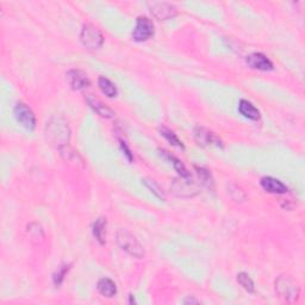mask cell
Wrapping results in <instances>:
<instances>
[{"instance_id":"1","label":"cell","mask_w":305,"mask_h":305,"mask_svg":"<svg viewBox=\"0 0 305 305\" xmlns=\"http://www.w3.org/2000/svg\"><path fill=\"white\" fill-rule=\"evenodd\" d=\"M46 137L59 149L68 146L71 140V129L67 122L58 116L50 118L46 125Z\"/></svg>"},{"instance_id":"2","label":"cell","mask_w":305,"mask_h":305,"mask_svg":"<svg viewBox=\"0 0 305 305\" xmlns=\"http://www.w3.org/2000/svg\"><path fill=\"white\" fill-rule=\"evenodd\" d=\"M275 291L279 297L287 303H294L300 293L299 285L290 275L278 276L275 280Z\"/></svg>"},{"instance_id":"3","label":"cell","mask_w":305,"mask_h":305,"mask_svg":"<svg viewBox=\"0 0 305 305\" xmlns=\"http://www.w3.org/2000/svg\"><path fill=\"white\" fill-rule=\"evenodd\" d=\"M116 240H117V243L121 247V249H123L129 255L136 257V259H142L144 256L142 244L127 229H119L117 235H116Z\"/></svg>"},{"instance_id":"4","label":"cell","mask_w":305,"mask_h":305,"mask_svg":"<svg viewBox=\"0 0 305 305\" xmlns=\"http://www.w3.org/2000/svg\"><path fill=\"white\" fill-rule=\"evenodd\" d=\"M171 191L177 197L181 198H192L199 192L197 184L192 180V177L182 178L179 177L174 179L171 185Z\"/></svg>"},{"instance_id":"5","label":"cell","mask_w":305,"mask_h":305,"mask_svg":"<svg viewBox=\"0 0 305 305\" xmlns=\"http://www.w3.org/2000/svg\"><path fill=\"white\" fill-rule=\"evenodd\" d=\"M81 43L89 49H99L104 43V37L100 31L92 24L84 25L80 34Z\"/></svg>"},{"instance_id":"6","label":"cell","mask_w":305,"mask_h":305,"mask_svg":"<svg viewBox=\"0 0 305 305\" xmlns=\"http://www.w3.org/2000/svg\"><path fill=\"white\" fill-rule=\"evenodd\" d=\"M148 8H149L150 14L159 21L172 20V18H174L178 15L177 8L167 2L148 3Z\"/></svg>"},{"instance_id":"7","label":"cell","mask_w":305,"mask_h":305,"mask_svg":"<svg viewBox=\"0 0 305 305\" xmlns=\"http://www.w3.org/2000/svg\"><path fill=\"white\" fill-rule=\"evenodd\" d=\"M155 34L153 22L147 17H138L136 21V27L133 31V40L135 42H146L150 40Z\"/></svg>"},{"instance_id":"8","label":"cell","mask_w":305,"mask_h":305,"mask_svg":"<svg viewBox=\"0 0 305 305\" xmlns=\"http://www.w3.org/2000/svg\"><path fill=\"white\" fill-rule=\"evenodd\" d=\"M15 117L20 122L22 127H24L27 130H34L36 128V117H35L33 110L29 106H27L23 103H18L15 106Z\"/></svg>"},{"instance_id":"9","label":"cell","mask_w":305,"mask_h":305,"mask_svg":"<svg viewBox=\"0 0 305 305\" xmlns=\"http://www.w3.org/2000/svg\"><path fill=\"white\" fill-rule=\"evenodd\" d=\"M194 134V140L196 142L202 147H209V146H216L219 148H223L222 141L216 136L215 134L209 131L205 128L197 127L193 131Z\"/></svg>"},{"instance_id":"10","label":"cell","mask_w":305,"mask_h":305,"mask_svg":"<svg viewBox=\"0 0 305 305\" xmlns=\"http://www.w3.org/2000/svg\"><path fill=\"white\" fill-rule=\"evenodd\" d=\"M66 77H67V80L72 89L75 91L85 90L87 89V87H90L91 85L90 78L87 77L86 73L80 71V69H71V71L66 74Z\"/></svg>"},{"instance_id":"11","label":"cell","mask_w":305,"mask_h":305,"mask_svg":"<svg viewBox=\"0 0 305 305\" xmlns=\"http://www.w3.org/2000/svg\"><path fill=\"white\" fill-rule=\"evenodd\" d=\"M85 100L89 104V106L93 110L97 115H99L100 117L110 119L115 117V111L111 108H109L106 104H104L99 98H97L93 94H86Z\"/></svg>"},{"instance_id":"12","label":"cell","mask_w":305,"mask_h":305,"mask_svg":"<svg viewBox=\"0 0 305 305\" xmlns=\"http://www.w3.org/2000/svg\"><path fill=\"white\" fill-rule=\"evenodd\" d=\"M247 65L249 66L250 68L256 69V71L267 72L273 69V64L271 60L263 54H261V53H254V54H250L248 56Z\"/></svg>"},{"instance_id":"13","label":"cell","mask_w":305,"mask_h":305,"mask_svg":"<svg viewBox=\"0 0 305 305\" xmlns=\"http://www.w3.org/2000/svg\"><path fill=\"white\" fill-rule=\"evenodd\" d=\"M260 185L266 192L273 194H284L288 191L284 182L273 177H263L260 180Z\"/></svg>"},{"instance_id":"14","label":"cell","mask_w":305,"mask_h":305,"mask_svg":"<svg viewBox=\"0 0 305 305\" xmlns=\"http://www.w3.org/2000/svg\"><path fill=\"white\" fill-rule=\"evenodd\" d=\"M238 111H240V113L243 116V117L251 119V121H259L260 119L259 110L246 99L240 100V104H238Z\"/></svg>"},{"instance_id":"15","label":"cell","mask_w":305,"mask_h":305,"mask_svg":"<svg viewBox=\"0 0 305 305\" xmlns=\"http://www.w3.org/2000/svg\"><path fill=\"white\" fill-rule=\"evenodd\" d=\"M97 288H98L100 294L108 298L115 297L116 293H117V286L109 278L100 279L98 281V285H97Z\"/></svg>"},{"instance_id":"16","label":"cell","mask_w":305,"mask_h":305,"mask_svg":"<svg viewBox=\"0 0 305 305\" xmlns=\"http://www.w3.org/2000/svg\"><path fill=\"white\" fill-rule=\"evenodd\" d=\"M159 152H160V154H161V156H163V158H165V159H167L168 161H171V163L173 165V167H174L175 171H177L179 173V175H180V177H182V178L191 177L190 172L187 171L186 167H185L184 163H182L178 158H175V156L171 155V154H169L167 152V150L160 149Z\"/></svg>"},{"instance_id":"17","label":"cell","mask_w":305,"mask_h":305,"mask_svg":"<svg viewBox=\"0 0 305 305\" xmlns=\"http://www.w3.org/2000/svg\"><path fill=\"white\" fill-rule=\"evenodd\" d=\"M93 236L96 237V240L99 242L100 244L105 243V237H106V218L100 217L94 222L92 226Z\"/></svg>"},{"instance_id":"18","label":"cell","mask_w":305,"mask_h":305,"mask_svg":"<svg viewBox=\"0 0 305 305\" xmlns=\"http://www.w3.org/2000/svg\"><path fill=\"white\" fill-rule=\"evenodd\" d=\"M98 86L100 91L109 98H113V97L117 96V87L108 78L100 77L98 79Z\"/></svg>"},{"instance_id":"19","label":"cell","mask_w":305,"mask_h":305,"mask_svg":"<svg viewBox=\"0 0 305 305\" xmlns=\"http://www.w3.org/2000/svg\"><path fill=\"white\" fill-rule=\"evenodd\" d=\"M160 134H161V136L165 137L166 140H167L168 142L172 144V146L180 148V149H185V146H184V143H182V141L179 140L177 134H175L174 131H172L171 129H168L166 127H161L160 128Z\"/></svg>"},{"instance_id":"20","label":"cell","mask_w":305,"mask_h":305,"mask_svg":"<svg viewBox=\"0 0 305 305\" xmlns=\"http://www.w3.org/2000/svg\"><path fill=\"white\" fill-rule=\"evenodd\" d=\"M196 173L198 175V179H199L200 184H202L203 186L209 188V190H213V179L209 171H206L205 168L202 167H196Z\"/></svg>"},{"instance_id":"21","label":"cell","mask_w":305,"mask_h":305,"mask_svg":"<svg viewBox=\"0 0 305 305\" xmlns=\"http://www.w3.org/2000/svg\"><path fill=\"white\" fill-rule=\"evenodd\" d=\"M237 282L247 292H250V293H253V292L255 291V286H254V281L251 280V278H250L249 275L247 274V273H243V272L238 273V274H237Z\"/></svg>"},{"instance_id":"22","label":"cell","mask_w":305,"mask_h":305,"mask_svg":"<svg viewBox=\"0 0 305 305\" xmlns=\"http://www.w3.org/2000/svg\"><path fill=\"white\" fill-rule=\"evenodd\" d=\"M142 181H143V184L146 185V187L154 194V196L158 197L159 199L165 200V196H163L161 187H160L159 185L156 184L155 180H153V179H143Z\"/></svg>"},{"instance_id":"23","label":"cell","mask_w":305,"mask_h":305,"mask_svg":"<svg viewBox=\"0 0 305 305\" xmlns=\"http://www.w3.org/2000/svg\"><path fill=\"white\" fill-rule=\"evenodd\" d=\"M228 193L235 202H243L246 199V194H244L243 190L240 186L235 184H230L228 186Z\"/></svg>"},{"instance_id":"24","label":"cell","mask_w":305,"mask_h":305,"mask_svg":"<svg viewBox=\"0 0 305 305\" xmlns=\"http://www.w3.org/2000/svg\"><path fill=\"white\" fill-rule=\"evenodd\" d=\"M69 269H71V265H64V266L60 267L58 271H56V273L54 274V278L53 279H54V284L58 286V287L62 284V282H64L65 276L68 273Z\"/></svg>"},{"instance_id":"25","label":"cell","mask_w":305,"mask_h":305,"mask_svg":"<svg viewBox=\"0 0 305 305\" xmlns=\"http://www.w3.org/2000/svg\"><path fill=\"white\" fill-rule=\"evenodd\" d=\"M119 144H121V148H122V150H123V152H124V154H125V155H127V158H128V160H129V161H133V160H134L133 153H131V150H130V149H129L128 144H127V143H125L123 140H119Z\"/></svg>"},{"instance_id":"26","label":"cell","mask_w":305,"mask_h":305,"mask_svg":"<svg viewBox=\"0 0 305 305\" xmlns=\"http://www.w3.org/2000/svg\"><path fill=\"white\" fill-rule=\"evenodd\" d=\"M185 304H197L198 300L197 299H193V298H187V299L184 300Z\"/></svg>"},{"instance_id":"27","label":"cell","mask_w":305,"mask_h":305,"mask_svg":"<svg viewBox=\"0 0 305 305\" xmlns=\"http://www.w3.org/2000/svg\"><path fill=\"white\" fill-rule=\"evenodd\" d=\"M133 303H135V299L133 298V294H130V304H133Z\"/></svg>"}]
</instances>
